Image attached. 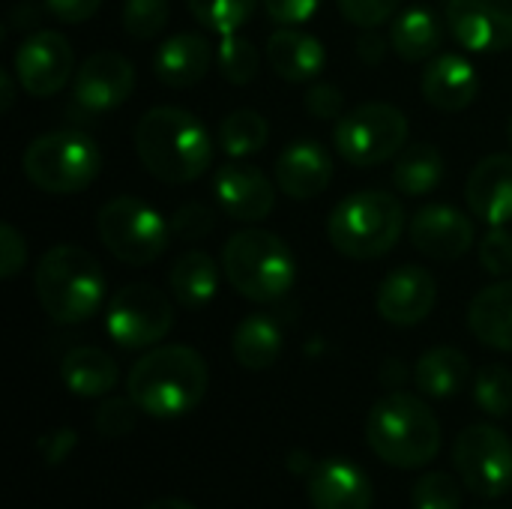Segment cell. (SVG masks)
Listing matches in <instances>:
<instances>
[{
  "mask_svg": "<svg viewBox=\"0 0 512 509\" xmlns=\"http://www.w3.org/2000/svg\"><path fill=\"white\" fill-rule=\"evenodd\" d=\"M468 207L486 225H510L512 222V156L492 153L474 165L465 183Z\"/></svg>",
  "mask_w": 512,
  "mask_h": 509,
  "instance_id": "obj_21",
  "label": "cell"
},
{
  "mask_svg": "<svg viewBox=\"0 0 512 509\" xmlns=\"http://www.w3.org/2000/svg\"><path fill=\"white\" fill-rule=\"evenodd\" d=\"M474 402L483 414L501 420L512 411V372L507 366H483L474 378Z\"/></svg>",
  "mask_w": 512,
  "mask_h": 509,
  "instance_id": "obj_34",
  "label": "cell"
},
{
  "mask_svg": "<svg viewBox=\"0 0 512 509\" xmlns=\"http://www.w3.org/2000/svg\"><path fill=\"white\" fill-rule=\"evenodd\" d=\"M72 447H75V432H69V429H57V432H51V435H48V441H45V447H42L45 462H48V465L63 462V459L72 453Z\"/></svg>",
  "mask_w": 512,
  "mask_h": 509,
  "instance_id": "obj_46",
  "label": "cell"
},
{
  "mask_svg": "<svg viewBox=\"0 0 512 509\" xmlns=\"http://www.w3.org/2000/svg\"><path fill=\"white\" fill-rule=\"evenodd\" d=\"M402 0H339V12L354 24V27H381L399 12Z\"/></svg>",
  "mask_w": 512,
  "mask_h": 509,
  "instance_id": "obj_39",
  "label": "cell"
},
{
  "mask_svg": "<svg viewBox=\"0 0 512 509\" xmlns=\"http://www.w3.org/2000/svg\"><path fill=\"white\" fill-rule=\"evenodd\" d=\"M264 3V12L279 24V27H300V24H306L315 12H318V6H321V0H261Z\"/></svg>",
  "mask_w": 512,
  "mask_h": 509,
  "instance_id": "obj_42",
  "label": "cell"
},
{
  "mask_svg": "<svg viewBox=\"0 0 512 509\" xmlns=\"http://www.w3.org/2000/svg\"><path fill=\"white\" fill-rule=\"evenodd\" d=\"M21 168L36 189L48 195H72L99 177L102 156L90 135L78 129H54L27 144Z\"/></svg>",
  "mask_w": 512,
  "mask_h": 509,
  "instance_id": "obj_7",
  "label": "cell"
},
{
  "mask_svg": "<svg viewBox=\"0 0 512 509\" xmlns=\"http://www.w3.org/2000/svg\"><path fill=\"white\" fill-rule=\"evenodd\" d=\"M213 210L192 201V204H183L174 216H171V231L180 237V240H201L213 231Z\"/></svg>",
  "mask_w": 512,
  "mask_h": 509,
  "instance_id": "obj_40",
  "label": "cell"
},
{
  "mask_svg": "<svg viewBox=\"0 0 512 509\" xmlns=\"http://www.w3.org/2000/svg\"><path fill=\"white\" fill-rule=\"evenodd\" d=\"M219 39L222 42H219V51H216V63H219L222 78L228 84H249L261 69L258 48L240 33H225Z\"/></svg>",
  "mask_w": 512,
  "mask_h": 509,
  "instance_id": "obj_33",
  "label": "cell"
},
{
  "mask_svg": "<svg viewBox=\"0 0 512 509\" xmlns=\"http://www.w3.org/2000/svg\"><path fill=\"white\" fill-rule=\"evenodd\" d=\"M15 72H0V90H3V96H0V111L6 114L9 108H12V102H15Z\"/></svg>",
  "mask_w": 512,
  "mask_h": 509,
  "instance_id": "obj_47",
  "label": "cell"
},
{
  "mask_svg": "<svg viewBox=\"0 0 512 509\" xmlns=\"http://www.w3.org/2000/svg\"><path fill=\"white\" fill-rule=\"evenodd\" d=\"M306 495L312 509H372L375 501L372 480L348 459L312 462L306 471Z\"/></svg>",
  "mask_w": 512,
  "mask_h": 509,
  "instance_id": "obj_18",
  "label": "cell"
},
{
  "mask_svg": "<svg viewBox=\"0 0 512 509\" xmlns=\"http://www.w3.org/2000/svg\"><path fill=\"white\" fill-rule=\"evenodd\" d=\"M75 54L63 33L57 30H33L21 39L15 51V78L18 87L33 99H48L60 93L75 75Z\"/></svg>",
  "mask_w": 512,
  "mask_h": 509,
  "instance_id": "obj_12",
  "label": "cell"
},
{
  "mask_svg": "<svg viewBox=\"0 0 512 509\" xmlns=\"http://www.w3.org/2000/svg\"><path fill=\"white\" fill-rule=\"evenodd\" d=\"M480 264L489 276H510L512 273V231L507 225H489L480 240Z\"/></svg>",
  "mask_w": 512,
  "mask_h": 509,
  "instance_id": "obj_38",
  "label": "cell"
},
{
  "mask_svg": "<svg viewBox=\"0 0 512 509\" xmlns=\"http://www.w3.org/2000/svg\"><path fill=\"white\" fill-rule=\"evenodd\" d=\"M174 327V306L171 300L144 282H132L120 288L105 312V330L114 345L126 351H141L159 345L168 330Z\"/></svg>",
  "mask_w": 512,
  "mask_h": 509,
  "instance_id": "obj_11",
  "label": "cell"
},
{
  "mask_svg": "<svg viewBox=\"0 0 512 509\" xmlns=\"http://www.w3.org/2000/svg\"><path fill=\"white\" fill-rule=\"evenodd\" d=\"M213 192H216L222 213L234 222H249V225L261 222L276 207V189L270 177L255 165H243L240 159L216 171Z\"/></svg>",
  "mask_w": 512,
  "mask_h": 509,
  "instance_id": "obj_16",
  "label": "cell"
},
{
  "mask_svg": "<svg viewBox=\"0 0 512 509\" xmlns=\"http://www.w3.org/2000/svg\"><path fill=\"white\" fill-rule=\"evenodd\" d=\"M468 327L486 348L512 354V279L483 288L471 300Z\"/></svg>",
  "mask_w": 512,
  "mask_h": 509,
  "instance_id": "obj_24",
  "label": "cell"
},
{
  "mask_svg": "<svg viewBox=\"0 0 512 509\" xmlns=\"http://www.w3.org/2000/svg\"><path fill=\"white\" fill-rule=\"evenodd\" d=\"M411 243L432 261H456L477 243L474 222L450 204H426L411 219Z\"/></svg>",
  "mask_w": 512,
  "mask_h": 509,
  "instance_id": "obj_17",
  "label": "cell"
},
{
  "mask_svg": "<svg viewBox=\"0 0 512 509\" xmlns=\"http://www.w3.org/2000/svg\"><path fill=\"white\" fill-rule=\"evenodd\" d=\"M33 291L54 324H84L105 300V276L87 249L60 243L39 258Z\"/></svg>",
  "mask_w": 512,
  "mask_h": 509,
  "instance_id": "obj_4",
  "label": "cell"
},
{
  "mask_svg": "<svg viewBox=\"0 0 512 509\" xmlns=\"http://www.w3.org/2000/svg\"><path fill=\"white\" fill-rule=\"evenodd\" d=\"M405 231V207L396 195L381 189H363L345 195L330 219L327 237L333 249L354 261L384 258Z\"/></svg>",
  "mask_w": 512,
  "mask_h": 509,
  "instance_id": "obj_6",
  "label": "cell"
},
{
  "mask_svg": "<svg viewBox=\"0 0 512 509\" xmlns=\"http://www.w3.org/2000/svg\"><path fill=\"white\" fill-rule=\"evenodd\" d=\"M267 138H270V126L252 108L231 111L228 117H222V123L216 129V144L231 159H246V156L261 153L267 147Z\"/></svg>",
  "mask_w": 512,
  "mask_h": 509,
  "instance_id": "obj_31",
  "label": "cell"
},
{
  "mask_svg": "<svg viewBox=\"0 0 512 509\" xmlns=\"http://www.w3.org/2000/svg\"><path fill=\"white\" fill-rule=\"evenodd\" d=\"M510 141H512V120H510Z\"/></svg>",
  "mask_w": 512,
  "mask_h": 509,
  "instance_id": "obj_49",
  "label": "cell"
},
{
  "mask_svg": "<svg viewBox=\"0 0 512 509\" xmlns=\"http://www.w3.org/2000/svg\"><path fill=\"white\" fill-rule=\"evenodd\" d=\"M210 372L189 345H159L147 351L126 375V393L153 420H177L201 405Z\"/></svg>",
  "mask_w": 512,
  "mask_h": 509,
  "instance_id": "obj_2",
  "label": "cell"
},
{
  "mask_svg": "<svg viewBox=\"0 0 512 509\" xmlns=\"http://www.w3.org/2000/svg\"><path fill=\"white\" fill-rule=\"evenodd\" d=\"M357 54H360V60H366L369 66H378V63L384 60V54H387V42H384V36H381L375 27L363 30V33H360V39H357Z\"/></svg>",
  "mask_w": 512,
  "mask_h": 509,
  "instance_id": "obj_45",
  "label": "cell"
},
{
  "mask_svg": "<svg viewBox=\"0 0 512 509\" xmlns=\"http://www.w3.org/2000/svg\"><path fill=\"white\" fill-rule=\"evenodd\" d=\"M138 414L141 408L129 399V393L120 399V396H111V399H102L96 414H93V429L102 435V438H123L135 429L138 423Z\"/></svg>",
  "mask_w": 512,
  "mask_h": 509,
  "instance_id": "obj_37",
  "label": "cell"
},
{
  "mask_svg": "<svg viewBox=\"0 0 512 509\" xmlns=\"http://www.w3.org/2000/svg\"><path fill=\"white\" fill-rule=\"evenodd\" d=\"M210 66H213V45L207 42V36L195 30L168 36L153 54L156 78L174 90H186L198 84L210 72Z\"/></svg>",
  "mask_w": 512,
  "mask_h": 509,
  "instance_id": "obj_22",
  "label": "cell"
},
{
  "mask_svg": "<svg viewBox=\"0 0 512 509\" xmlns=\"http://www.w3.org/2000/svg\"><path fill=\"white\" fill-rule=\"evenodd\" d=\"M336 153L354 168H375L408 147V117L390 102H363L333 129Z\"/></svg>",
  "mask_w": 512,
  "mask_h": 509,
  "instance_id": "obj_9",
  "label": "cell"
},
{
  "mask_svg": "<svg viewBox=\"0 0 512 509\" xmlns=\"http://www.w3.org/2000/svg\"><path fill=\"white\" fill-rule=\"evenodd\" d=\"M414 509H462V489L453 474L429 471L414 483L411 492Z\"/></svg>",
  "mask_w": 512,
  "mask_h": 509,
  "instance_id": "obj_35",
  "label": "cell"
},
{
  "mask_svg": "<svg viewBox=\"0 0 512 509\" xmlns=\"http://www.w3.org/2000/svg\"><path fill=\"white\" fill-rule=\"evenodd\" d=\"M213 150L201 117L174 105L150 108L135 126V153L144 171L171 186L198 180L213 165Z\"/></svg>",
  "mask_w": 512,
  "mask_h": 509,
  "instance_id": "obj_1",
  "label": "cell"
},
{
  "mask_svg": "<svg viewBox=\"0 0 512 509\" xmlns=\"http://www.w3.org/2000/svg\"><path fill=\"white\" fill-rule=\"evenodd\" d=\"M435 303H438V282L426 267H417V264L393 267L381 279L378 297H375L378 315L393 327L423 324L432 315Z\"/></svg>",
  "mask_w": 512,
  "mask_h": 509,
  "instance_id": "obj_14",
  "label": "cell"
},
{
  "mask_svg": "<svg viewBox=\"0 0 512 509\" xmlns=\"http://www.w3.org/2000/svg\"><path fill=\"white\" fill-rule=\"evenodd\" d=\"M96 234L102 246L129 267L153 264L165 255L171 240V222L141 198L117 195L96 213Z\"/></svg>",
  "mask_w": 512,
  "mask_h": 509,
  "instance_id": "obj_8",
  "label": "cell"
},
{
  "mask_svg": "<svg viewBox=\"0 0 512 509\" xmlns=\"http://www.w3.org/2000/svg\"><path fill=\"white\" fill-rule=\"evenodd\" d=\"M171 15L168 0H126L123 3V30L132 39H153L165 30Z\"/></svg>",
  "mask_w": 512,
  "mask_h": 509,
  "instance_id": "obj_36",
  "label": "cell"
},
{
  "mask_svg": "<svg viewBox=\"0 0 512 509\" xmlns=\"http://www.w3.org/2000/svg\"><path fill=\"white\" fill-rule=\"evenodd\" d=\"M447 27L465 51L474 54L510 51L512 0H450Z\"/></svg>",
  "mask_w": 512,
  "mask_h": 509,
  "instance_id": "obj_13",
  "label": "cell"
},
{
  "mask_svg": "<svg viewBox=\"0 0 512 509\" xmlns=\"http://www.w3.org/2000/svg\"><path fill=\"white\" fill-rule=\"evenodd\" d=\"M132 90H135V66L120 51L90 54L72 78L75 105L90 114L120 108L132 96Z\"/></svg>",
  "mask_w": 512,
  "mask_h": 509,
  "instance_id": "obj_15",
  "label": "cell"
},
{
  "mask_svg": "<svg viewBox=\"0 0 512 509\" xmlns=\"http://www.w3.org/2000/svg\"><path fill=\"white\" fill-rule=\"evenodd\" d=\"M282 345V327L270 315H246L231 336V354L249 372L270 369L282 357Z\"/></svg>",
  "mask_w": 512,
  "mask_h": 509,
  "instance_id": "obj_29",
  "label": "cell"
},
{
  "mask_svg": "<svg viewBox=\"0 0 512 509\" xmlns=\"http://www.w3.org/2000/svg\"><path fill=\"white\" fill-rule=\"evenodd\" d=\"M420 90L423 99L438 111H465L480 96V75L465 54L447 51L429 60Z\"/></svg>",
  "mask_w": 512,
  "mask_h": 509,
  "instance_id": "obj_20",
  "label": "cell"
},
{
  "mask_svg": "<svg viewBox=\"0 0 512 509\" xmlns=\"http://www.w3.org/2000/svg\"><path fill=\"white\" fill-rule=\"evenodd\" d=\"M444 156L435 144H408L393 165V183L408 198H423L435 192L444 180Z\"/></svg>",
  "mask_w": 512,
  "mask_h": 509,
  "instance_id": "obj_30",
  "label": "cell"
},
{
  "mask_svg": "<svg viewBox=\"0 0 512 509\" xmlns=\"http://www.w3.org/2000/svg\"><path fill=\"white\" fill-rule=\"evenodd\" d=\"M24 261H27L24 237L18 234L15 225L3 222L0 225V279H15L24 270Z\"/></svg>",
  "mask_w": 512,
  "mask_h": 509,
  "instance_id": "obj_41",
  "label": "cell"
},
{
  "mask_svg": "<svg viewBox=\"0 0 512 509\" xmlns=\"http://www.w3.org/2000/svg\"><path fill=\"white\" fill-rule=\"evenodd\" d=\"M366 441L384 465L417 471L441 453V423L423 399L396 390L372 405Z\"/></svg>",
  "mask_w": 512,
  "mask_h": 509,
  "instance_id": "obj_3",
  "label": "cell"
},
{
  "mask_svg": "<svg viewBox=\"0 0 512 509\" xmlns=\"http://www.w3.org/2000/svg\"><path fill=\"white\" fill-rule=\"evenodd\" d=\"M144 509H198L195 504H189V501H183V498H159V501H153L150 507Z\"/></svg>",
  "mask_w": 512,
  "mask_h": 509,
  "instance_id": "obj_48",
  "label": "cell"
},
{
  "mask_svg": "<svg viewBox=\"0 0 512 509\" xmlns=\"http://www.w3.org/2000/svg\"><path fill=\"white\" fill-rule=\"evenodd\" d=\"M330 180H333V156L321 141H294L276 159V186L294 201H309L324 195Z\"/></svg>",
  "mask_w": 512,
  "mask_h": 509,
  "instance_id": "obj_19",
  "label": "cell"
},
{
  "mask_svg": "<svg viewBox=\"0 0 512 509\" xmlns=\"http://www.w3.org/2000/svg\"><path fill=\"white\" fill-rule=\"evenodd\" d=\"M168 291L180 306L204 309L219 291V267H216V261L201 249L183 252L168 270Z\"/></svg>",
  "mask_w": 512,
  "mask_h": 509,
  "instance_id": "obj_27",
  "label": "cell"
},
{
  "mask_svg": "<svg viewBox=\"0 0 512 509\" xmlns=\"http://www.w3.org/2000/svg\"><path fill=\"white\" fill-rule=\"evenodd\" d=\"M342 90L333 84H312L306 93V111L318 120H339L342 117Z\"/></svg>",
  "mask_w": 512,
  "mask_h": 509,
  "instance_id": "obj_43",
  "label": "cell"
},
{
  "mask_svg": "<svg viewBox=\"0 0 512 509\" xmlns=\"http://www.w3.org/2000/svg\"><path fill=\"white\" fill-rule=\"evenodd\" d=\"M222 273L228 285L252 303L282 300L297 279L291 246L267 228H243L222 246Z\"/></svg>",
  "mask_w": 512,
  "mask_h": 509,
  "instance_id": "obj_5",
  "label": "cell"
},
{
  "mask_svg": "<svg viewBox=\"0 0 512 509\" xmlns=\"http://www.w3.org/2000/svg\"><path fill=\"white\" fill-rule=\"evenodd\" d=\"M453 465L468 492L480 498H504L512 489V441L492 423H474L459 432Z\"/></svg>",
  "mask_w": 512,
  "mask_h": 509,
  "instance_id": "obj_10",
  "label": "cell"
},
{
  "mask_svg": "<svg viewBox=\"0 0 512 509\" xmlns=\"http://www.w3.org/2000/svg\"><path fill=\"white\" fill-rule=\"evenodd\" d=\"M60 378L63 387L78 396V399H102L117 387L120 369L114 363L111 354H105L102 348H72L63 363H60Z\"/></svg>",
  "mask_w": 512,
  "mask_h": 509,
  "instance_id": "obj_25",
  "label": "cell"
},
{
  "mask_svg": "<svg viewBox=\"0 0 512 509\" xmlns=\"http://www.w3.org/2000/svg\"><path fill=\"white\" fill-rule=\"evenodd\" d=\"M471 378V360L450 345L426 351L414 366V384L429 399H453Z\"/></svg>",
  "mask_w": 512,
  "mask_h": 509,
  "instance_id": "obj_28",
  "label": "cell"
},
{
  "mask_svg": "<svg viewBox=\"0 0 512 509\" xmlns=\"http://www.w3.org/2000/svg\"><path fill=\"white\" fill-rule=\"evenodd\" d=\"M48 12L63 21V24H81L87 18H93L102 6V0H45Z\"/></svg>",
  "mask_w": 512,
  "mask_h": 509,
  "instance_id": "obj_44",
  "label": "cell"
},
{
  "mask_svg": "<svg viewBox=\"0 0 512 509\" xmlns=\"http://www.w3.org/2000/svg\"><path fill=\"white\" fill-rule=\"evenodd\" d=\"M258 3L261 0H186L192 18L219 36L240 33V27L252 18Z\"/></svg>",
  "mask_w": 512,
  "mask_h": 509,
  "instance_id": "obj_32",
  "label": "cell"
},
{
  "mask_svg": "<svg viewBox=\"0 0 512 509\" xmlns=\"http://www.w3.org/2000/svg\"><path fill=\"white\" fill-rule=\"evenodd\" d=\"M267 63L270 69L294 84L315 81L327 66V51L318 36L300 27H279L267 39Z\"/></svg>",
  "mask_w": 512,
  "mask_h": 509,
  "instance_id": "obj_23",
  "label": "cell"
},
{
  "mask_svg": "<svg viewBox=\"0 0 512 509\" xmlns=\"http://www.w3.org/2000/svg\"><path fill=\"white\" fill-rule=\"evenodd\" d=\"M441 42H444V27L438 15L426 6H408L405 12L396 15L390 27V45L405 63L432 60L441 51Z\"/></svg>",
  "mask_w": 512,
  "mask_h": 509,
  "instance_id": "obj_26",
  "label": "cell"
}]
</instances>
